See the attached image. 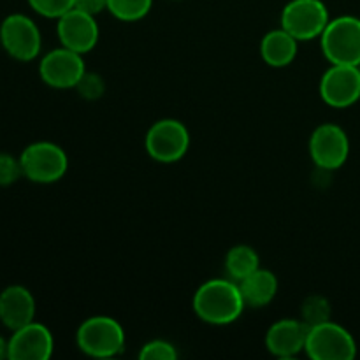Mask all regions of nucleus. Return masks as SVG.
I'll list each match as a JSON object with an SVG mask.
<instances>
[{
	"instance_id": "nucleus-11",
	"label": "nucleus",
	"mask_w": 360,
	"mask_h": 360,
	"mask_svg": "<svg viewBox=\"0 0 360 360\" xmlns=\"http://www.w3.org/2000/svg\"><path fill=\"white\" fill-rule=\"evenodd\" d=\"M320 97L327 105L345 109L360 98L359 65H336L330 63L320 79Z\"/></svg>"
},
{
	"instance_id": "nucleus-18",
	"label": "nucleus",
	"mask_w": 360,
	"mask_h": 360,
	"mask_svg": "<svg viewBox=\"0 0 360 360\" xmlns=\"http://www.w3.org/2000/svg\"><path fill=\"white\" fill-rule=\"evenodd\" d=\"M260 267V257L255 248L248 245H236L225 257V269L231 280L241 281Z\"/></svg>"
},
{
	"instance_id": "nucleus-10",
	"label": "nucleus",
	"mask_w": 360,
	"mask_h": 360,
	"mask_svg": "<svg viewBox=\"0 0 360 360\" xmlns=\"http://www.w3.org/2000/svg\"><path fill=\"white\" fill-rule=\"evenodd\" d=\"M84 72H86V65H84L83 55L65 46L46 53L39 63L41 79L56 90L76 88Z\"/></svg>"
},
{
	"instance_id": "nucleus-1",
	"label": "nucleus",
	"mask_w": 360,
	"mask_h": 360,
	"mask_svg": "<svg viewBox=\"0 0 360 360\" xmlns=\"http://www.w3.org/2000/svg\"><path fill=\"white\" fill-rule=\"evenodd\" d=\"M245 308L239 283L234 280H210L193 295V311L210 326H229L243 315Z\"/></svg>"
},
{
	"instance_id": "nucleus-27",
	"label": "nucleus",
	"mask_w": 360,
	"mask_h": 360,
	"mask_svg": "<svg viewBox=\"0 0 360 360\" xmlns=\"http://www.w3.org/2000/svg\"><path fill=\"white\" fill-rule=\"evenodd\" d=\"M359 70H360V63H359Z\"/></svg>"
},
{
	"instance_id": "nucleus-6",
	"label": "nucleus",
	"mask_w": 360,
	"mask_h": 360,
	"mask_svg": "<svg viewBox=\"0 0 360 360\" xmlns=\"http://www.w3.org/2000/svg\"><path fill=\"white\" fill-rule=\"evenodd\" d=\"M148 155L160 164L181 160L190 148V132L179 120L164 118L155 122L144 139Z\"/></svg>"
},
{
	"instance_id": "nucleus-25",
	"label": "nucleus",
	"mask_w": 360,
	"mask_h": 360,
	"mask_svg": "<svg viewBox=\"0 0 360 360\" xmlns=\"http://www.w3.org/2000/svg\"><path fill=\"white\" fill-rule=\"evenodd\" d=\"M74 7L91 16H97L102 11H108V0H74Z\"/></svg>"
},
{
	"instance_id": "nucleus-14",
	"label": "nucleus",
	"mask_w": 360,
	"mask_h": 360,
	"mask_svg": "<svg viewBox=\"0 0 360 360\" xmlns=\"http://www.w3.org/2000/svg\"><path fill=\"white\" fill-rule=\"evenodd\" d=\"M309 327L301 319H283L274 322L266 333V348L280 359H292L304 352Z\"/></svg>"
},
{
	"instance_id": "nucleus-23",
	"label": "nucleus",
	"mask_w": 360,
	"mask_h": 360,
	"mask_svg": "<svg viewBox=\"0 0 360 360\" xmlns=\"http://www.w3.org/2000/svg\"><path fill=\"white\" fill-rule=\"evenodd\" d=\"M76 90L79 91V95L83 98H86V101H97V98H101L102 95H104L105 91V84H104V79H102L98 74H94V72H84V76L81 77V81L77 83Z\"/></svg>"
},
{
	"instance_id": "nucleus-8",
	"label": "nucleus",
	"mask_w": 360,
	"mask_h": 360,
	"mask_svg": "<svg viewBox=\"0 0 360 360\" xmlns=\"http://www.w3.org/2000/svg\"><path fill=\"white\" fill-rule=\"evenodd\" d=\"M0 44L14 60L32 62L41 55L42 35L32 18L9 14L0 25Z\"/></svg>"
},
{
	"instance_id": "nucleus-9",
	"label": "nucleus",
	"mask_w": 360,
	"mask_h": 360,
	"mask_svg": "<svg viewBox=\"0 0 360 360\" xmlns=\"http://www.w3.org/2000/svg\"><path fill=\"white\" fill-rule=\"evenodd\" d=\"M309 155L322 171H336L347 164L350 139L336 123H322L309 137Z\"/></svg>"
},
{
	"instance_id": "nucleus-19",
	"label": "nucleus",
	"mask_w": 360,
	"mask_h": 360,
	"mask_svg": "<svg viewBox=\"0 0 360 360\" xmlns=\"http://www.w3.org/2000/svg\"><path fill=\"white\" fill-rule=\"evenodd\" d=\"M153 7V0H108V11L120 21L143 20Z\"/></svg>"
},
{
	"instance_id": "nucleus-16",
	"label": "nucleus",
	"mask_w": 360,
	"mask_h": 360,
	"mask_svg": "<svg viewBox=\"0 0 360 360\" xmlns=\"http://www.w3.org/2000/svg\"><path fill=\"white\" fill-rule=\"evenodd\" d=\"M299 41L288 34L285 28L267 32L260 41V56L264 62L274 69L290 65L297 56Z\"/></svg>"
},
{
	"instance_id": "nucleus-21",
	"label": "nucleus",
	"mask_w": 360,
	"mask_h": 360,
	"mask_svg": "<svg viewBox=\"0 0 360 360\" xmlns=\"http://www.w3.org/2000/svg\"><path fill=\"white\" fill-rule=\"evenodd\" d=\"M141 360H176L178 359V352H176L174 345L164 340H153L148 341L139 352Z\"/></svg>"
},
{
	"instance_id": "nucleus-4",
	"label": "nucleus",
	"mask_w": 360,
	"mask_h": 360,
	"mask_svg": "<svg viewBox=\"0 0 360 360\" xmlns=\"http://www.w3.org/2000/svg\"><path fill=\"white\" fill-rule=\"evenodd\" d=\"M20 164L25 178L39 185H49L65 176L69 169V158L58 144L39 141L28 144L21 151Z\"/></svg>"
},
{
	"instance_id": "nucleus-13",
	"label": "nucleus",
	"mask_w": 360,
	"mask_h": 360,
	"mask_svg": "<svg viewBox=\"0 0 360 360\" xmlns=\"http://www.w3.org/2000/svg\"><path fill=\"white\" fill-rule=\"evenodd\" d=\"M55 340L51 330L39 322H30L13 330L9 338V360H48L53 355Z\"/></svg>"
},
{
	"instance_id": "nucleus-7",
	"label": "nucleus",
	"mask_w": 360,
	"mask_h": 360,
	"mask_svg": "<svg viewBox=\"0 0 360 360\" xmlns=\"http://www.w3.org/2000/svg\"><path fill=\"white\" fill-rule=\"evenodd\" d=\"M329 21V11L322 0H290L281 11V28L299 42L320 37Z\"/></svg>"
},
{
	"instance_id": "nucleus-17",
	"label": "nucleus",
	"mask_w": 360,
	"mask_h": 360,
	"mask_svg": "<svg viewBox=\"0 0 360 360\" xmlns=\"http://www.w3.org/2000/svg\"><path fill=\"white\" fill-rule=\"evenodd\" d=\"M239 290H241L246 306L264 308V306L271 304V301L276 297L278 278L273 271L259 267L255 273L239 281Z\"/></svg>"
},
{
	"instance_id": "nucleus-2",
	"label": "nucleus",
	"mask_w": 360,
	"mask_h": 360,
	"mask_svg": "<svg viewBox=\"0 0 360 360\" xmlns=\"http://www.w3.org/2000/svg\"><path fill=\"white\" fill-rule=\"evenodd\" d=\"M76 345L90 357H116L125 350V330L112 316H90L77 327Z\"/></svg>"
},
{
	"instance_id": "nucleus-12",
	"label": "nucleus",
	"mask_w": 360,
	"mask_h": 360,
	"mask_svg": "<svg viewBox=\"0 0 360 360\" xmlns=\"http://www.w3.org/2000/svg\"><path fill=\"white\" fill-rule=\"evenodd\" d=\"M56 34L62 46L81 55H86L97 46L101 30H98L95 16L72 7L58 18Z\"/></svg>"
},
{
	"instance_id": "nucleus-3",
	"label": "nucleus",
	"mask_w": 360,
	"mask_h": 360,
	"mask_svg": "<svg viewBox=\"0 0 360 360\" xmlns=\"http://www.w3.org/2000/svg\"><path fill=\"white\" fill-rule=\"evenodd\" d=\"M323 56L336 65L360 63V18L338 16L320 35Z\"/></svg>"
},
{
	"instance_id": "nucleus-26",
	"label": "nucleus",
	"mask_w": 360,
	"mask_h": 360,
	"mask_svg": "<svg viewBox=\"0 0 360 360\" xmlns=\"http://www.w3.org/2000/svg\"><path fill=\"white\" fill-rule=\"evenodd\" d=\"M9 359V340L0 336V360Z\"/></svg>"
},
{
	"instance_id": "nucleus-15",
	"label": "nucleus",
	"mask_w": 360,
	"mask_h": 360,
	"mask_svg": "<svg viewBox=\"0 0 360 360\" xmlns=\"http://www.w3.org/2000/svg\"><path fill=\"white\" fill-rule=\"evenodd\" d=\"M35 319V299L27 287L11 285L0 292V322L16 330Z\"/></svg>"
},
{
	"instance_id": "nucleus-24",
	"label": "nucleus",
	"mask_w": 360,
	"mask_h": 360,
	"mask_svg": "<svg viewBox=\"0 0 360 360\" xmlns=\"http://www.w3.org/2000/svg\"><path fill=\"white\" fill-rule=\"evenodd\" d=\"M23 176L20 158L9 153H0V186H9Z\"/></svg>"
},
{
	"instance_id": "nucleus-20",
	"label": "nucleus",
	"mask_w": 360,
	"mask_h": 360,
	"mask_svg": "<svg viewBox=\"0 0 360 360\" xmlns=\"http://www.w3.org/2000/svg\"><path fill=\"white\" fill-rule=\"evenodd\" d=\"M330 316H333V308H330L329 299L323 297V295H309L302 302L301 320L308 327H315L323 322H329Z\"/></svg>"
},
{
	"instance_id": "nucleus-22",
	"label": "nucleus",
	"mask_w": 360,
	"mask_h": 360,
	"mask_svg": "<svg viewBox=\"0 0 360 360\" xmlns=\"http://www.w3.org/2000/svg\"><path fill=\"white\" fill-rule=\"evenodd\" d=\"M28 4L35 13L51 20H58L74 7V0H28Z\"/></svg>"
},
{
	"instance_id": "nucleus-5",
	"label": "nucleus",
	"mask_w": 360,
	"mask_h": 360,
	"mask_svg": "<svg viewBox=\"0 0 360 360\" xmlns=\"http://www.w3.org/2000/svg\"><path fill=\"white\" fill-rule=\"evenodd\" d=\"M304 352L313 360H354L357 343L350 330L329 320L309 327Z\"/></svg>"
}]
</instances>
